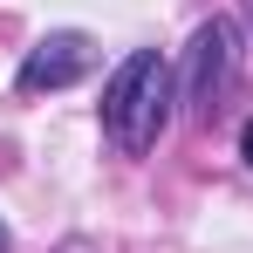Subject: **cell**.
I'll list each match as a JSON object with an SVG mask.
<instances>
[{"instance_id": "5", "label": "cell", "mask_w": 253, "mask_h": 253, "mask_svg": "<svg viewBox=\"0 0 253 253\" xmlns=\"http://www.w3.org/2000/svg\"><path fill=\"white\" fill-rule=\"evenodd\" d=\"M0 253H7V226H0Z\"/></svg>"}, {"instance_id": "3", "label": "cell", "mask_w": 253, "mask_h": 253, "mask_svg": "<svg viewBox=\"0 0 253 253\" xmlns=\"http://www.w3.org/2000/svg\"><path fill=\"white\" fill-rule=\"evenodd\" d=\"M89 62H96L89 35H48V42L21 62V89H28V96H42V89H69L76 76H89Z\"/></svg>"}, {"instance_id": "2", "label": "cell", "mask_w": 253, "mask_h": 253, "mask_svg": "<svg viewBox=\"0 0 253 253\" xmlns=\"http://www.w3.org/2000/svg\"><path fill=\"white\" fill-rule=\"evenodd\" d=\"M226 83H233V28H226V21H206L199 42H192V83H185V103H192L199 117H212L219 96H226Z\"/></svg>"}, {"instance_id": "1", "label": "cell", "mask_w": 253, "mask_h": 253, "mask_svg": "<svg viewBox=\"0 0 253 253\" xmlns=\"http://www.w3.org/2000/svg\"><path fill=\"white\" fill-rule=\"evenodd\" d=\"M165 124H171V62L158 48H137L103 89V130L117 137V151L144 158L165 137Z\"/></svg>"}, {"instance_id": "4", "label": "cell", "mask_w": 253, "mask_h": 253, "mask_svg": "<svg viewBox=\"0 0 253 253\" xmlns=\"http://www.w3.org/2000/svg\"><path fill=\"white\" fill-rule=\"evenodd\" d=\"M240 151H247V165H253V117H247V130H240Z\"/></svg>"}]
</instances>
